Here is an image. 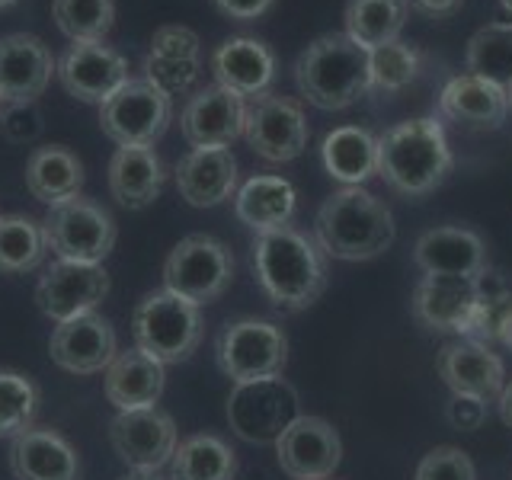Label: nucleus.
<instances>
[{
  "label": "nucleus",
  "mask_w": 512,
  "mask_h": 480,
  "mask_svg": "<svg viewBox=\"0 0 512 480\" xmlns=\"http://www.w3.org/2000/svg\"><path fill=\"white\" fill-rule=\"evenodd\" d=\"M250 260L266 298L282 311H304L327 292L324 250L292 224L256 234Z\"/></svg>",
  "instance_id": "1"
},
{
  "label": "nucleus",
  "mask_w": 512,
  "mask_h": 480,
  "mask_svg": "<svg viewBox=\"0 0 512 480\" xmlns=\"http://www.w3.org/2000/svg\"><path fill=\"white\" fill-rule=\"evenodd\" d=\"M397 224L391 208L365 186H343L317 208L314 240L324 256L346 263L375 260L391 250Z\"/></svg>",
  "instance_id": "2"
},
{
  "label": "nucleus",
  "mask_w": 512,
  "mask_h": 480,
  "mask_svg": "<svg viewBox=\"0 0 512 480\" xmlns=\"http://www.w3.org/2000/svg\"><path fill=\"white\" fill-rule=\"evenodd\" d=\"M452 148L439 119H407L378 135V176L397 196L423 199L452 173Z\"/></svg>",
  "instance_id": "3"
},
{
  "label": "nucleus",
  "mask_w": 512,
  "mask_h": 480,
  "mask_svg": "<svg viewBox=\"0 0 512 480\" xmlns=\"http://www.w3.org/2000/svg\"><path fill=\"white\" fill-rule=\"evenodd\" d=\"M295 84L311 106L343 112L372 93L368 52L346 32L317 36L295 61Z\"/></svg>",
  "instance_id": "4"
},
{
  "label": "nucleus",
  "mask_w": 512,
  "mask_h": 480,
  "mask_svg": "<svg viewBox=\"0 0 512 480\" xmlns=\"http://www.w3.org/2000/svg\"><path fill=\"white\" fill-rule=\"evenodd\" d=\"M132 336L141 352L160 365L186 362L202 343V311L173 292H154L141 298L132 314Z\"/></svg>",
  "instance_id": "5"
},
{
  "label": "nucleus",
  "mask_w": 512,
  "mask_h": 480,
  "mask_svg": "<svg viewBox=\"0 0 512 480\" xmlns=\"http://www.w3.org/2000/svg\"><path fill=\"white\" fill-rule=\"evenodd\" d=\"M234 253L218 237L189 234L176 244L164 263V288L192 304H212L231 288Z\"/></svg>",
  "instance_id": "6"
},
{
  "label": "nucleus",
  "mask_w": 512,
  "mask_h": 480,
  "mask_svg": "<svg viewBox=\"0 0 512 480\" xmlns=\"http://www.w3.org/2000/svg\"><path fill=\"white\" fill-rule=\"evenodd\" d=\"M301 416L295 384L285 378H263L234 384L228 397V423L237 439L250 445H276V439Z\"/></svg>",
  "instance_id": "7"
},
{
  "label": "nucleus",
  "mask_w": 512,
  "mask_h": 480,
  "mask_svg": "<svg viewBox=\"0 0 512 480\" xmlns=\"http://www.w3.org/2000/svg\"><path fill=\"white\" fill-rule=\"evenodd\" d=\"M42 231L48 250L68 263H103L119 237L112 215L84 196L48 208Z\"/></svg>",
  "instance_id": "8"
},
{
  "label": "nucleus",
  "mask_w": 512,
  "mask_h": 480,
  "mask_svg": "<svg viewBox=\"0 0 512 480\" xmlns=\"http://www.w3.org/2000/svg\"><path fill=\"white\" fill-rule=\"evenodd\" d=\"M215 359L221 372L234 384L279 378L288 362L285 330L272 324V320H256V317L234 320V324H228L218 333Z\"/></svg>",
  "instance_id": "9"
},
{
  "label": "nucleus",
  "mask_w": 512,
  "mask_h": 480,
  "mask_svg": "<svg viewBox=\"0 0 512 480\" xmlns=\"http://www.w3.org/2000/svg\"><path fill=\"white\" fill-rule=\"evenodd\" d=\"M173 119V100L151 80H128L100 106V128L119 148H154Z\"/></svg>",
  "instance_id": "10"
},
{
  "label": "nucleus",
  "mask_w": 512,
  "mask_h": 480,
  "mask_svg": "<svg viewBox=\"0 0 512 480\" xmlns=\"http://www.w3.org/2000/svg\"><path fill=\"white\" fill-rule=\"evenodd\" d=\"M244 138L256 157H263L266 164H288L304 154L311 138L304 109L292 96L266 93L260 100L247 106V125Z\"/></svg>",
  "instance_id": "11"
},
{
  "label": "nucleus",
  "mask_w": 512,
  "mask_h": 480,
  "mask_svg": "<svg viewBox=\"0 0 512 480\" xmlns=\"http://www.w3.org/2000/svg\"><path fill=\"white\" fill-rule=\"evenodd\" d=\"M112 452L132 474H157L176 452V423L164 410H128L109 423Z\"/></svg>",
  "instance_id": "12"
},
{
  "label": "nucleus",
  "mask_w": 512,
  "mask_h": 480,
  "mask_svg": "<svg viewBox=\"0 0 512 480\" xmlns=\"http://www.w3.org/2000/svg\"><path fill=\"white\" fill-rule=\"evenodd\" d=\"M61 87L80 103L103 106L109 96H116L128 80V61L106 42H71L61 55L58 71Z\"/></svg>",
  "instance_id": "13"
},
{
  "label": "nucleus",
  "mask_w": 512,
  "mask_h": 480,
  "mask_svg": "<svg viewBox=\"0 0 512 480\" xmlns=\"http://www.w3.org/2000/svg\"><path fill=\"white\" fill-rule=\"evenodd\" d=\"M109 295V272L103 263H68L58 260L45 269V276L36 285L39 311L64 324V320L93 311L96 304Z\"/></svg>",
  "instance_id": "14"
},
{
  "label": "nucleus",
  "mask_w": 512,
  "mask_h": 480,
  "mask_svg": "<svg viewBox=\"0 0 512 480\" xmlns=\"http://www.w3.org/2000/svg\"><path fill=\"white\" fill-rule=\"evenodd\" d=\"M279 468L292 480H327L343 458L340 432L324 416H298L276 439Z\"/></svg>",
  "instance_id": "15"
},
{
  "label": "nucleus",
  "mask_w": 512,
  "mask_h": 480,
  "mask_svg": "<svg viewBox=\"0 0 512 480\" xmlns=\"http://www.w3.org/2000/svg\"><path fill=\"white\" fill-rule=\"evenodd\" d=\"M58 71L52 48L32 32L0 36V100L7 106H32Z\"/></svg>",
  "instance_id": "16"
},
{
  "label": "nucleus",
  "mask_w": 512,
  "mask_h": 480,
  "mask_svg": "<svg viewBox=\"0 0 512 480\" xmlns=\"http://www.w3.org/2000/svg\"><path fill=\"white\" fill-rule=\"evenodd\" d=\"M247 100L234 90L212 84L189 96L180 116V132L192 148H231L244 135Z\"/></svg>",
  "instance_id": "17"
},
{
  "label": "nucleus",
  "mask_w": 512,
  "mask_h": 480,
  "mask_svg": "<svg viewBox=\"0 0 512 480\" xmlns=\"http://www.w3.org/2000/svg\"><path fill=\"white\" fill-rule=\"evenodd\" d=\"M48 352L52 362L71 375H96L106 372L109 362L119 356L116 330L96 311H87L80 317H71L52 330L48 340Z\"/></svg>",
  "instance_id": "18"
},
{
  "label": "nucleus",
  "mask_w": 512,
  "mask_h": 480,
  "mask_svg": "<svg viewBox=\"0 0 512 480\" xmlns=\"http://www.w3.org/2000/svg\"><path fill=\"white\" fill-rule=\"evenodd\" d=\"M477 279V276H474ZM464 276H436L423 272V279L413 288V317L416 324L432 333H471L477 282Z\"/></svg>",
  "instance_id": "19"
},
{
  "label": "nucleus",
  "mask_w": 512,
  "mask_h": 480,
  "mask_svg": "<svg viewBox=\"0 0 512 480\" xmlns=\"http://www.w3.org/2000/svg\"><path fill=\"white\" fill-rule=\"evenodd\" d=\"M439 378L452 394H471L480 400H496L506 384V365L496 352L480 340H458L439 349Z\"/></svg>",
  "instance_id": "20"
},
{
  "label": "nucleus",
  "mask_w": 512,
  "mask_h": 480,
  "mask_svg": "<svg viewBox=\"0 0 512 480\" xmlns=\"http://www.w3.org/2000/svg\"><path fill=\"white\" fill-rule=\"evenodd\" d=\"M215 84L234 90L244 100H260L276 80V55L272 48L253 36L224 39L212 55Z\"/></svg>",
  "instance_id": "21"
},
{
  "label": "nucleus",
  "mask_w": 512,
  "mask_h": 480,
  "mask_svg": "<svg viewBox=\"0 0 512 480\" xmlns=\"http://www.w3.org/2000/svg\"><path fill=\"white\" fill-rule=\"evenodd\" d=\"M413 263L436 276H464L474 279L487 269V244L471 228H429L416 237Z\"/></svg>",
  "instance_id": "22"
},
{
  "label": "nucleus",
  "mask_w": 512,
  "mask_h": 480,
  "mask_svg": "<svg viewBox=\"0 0 512 480\" xmlns=\"http://www.w3.org/2000/svg\"><path fill=\"white\" fill-rule=\"evenodd\" d=\"M10 471L16 480H80V458L61 432L29 426L10 439Z\"/></svg>",
  "instance_id": "23"
},
{
  "label": "nucleus",
  "mask_w": 512,
  "mask_h": 480,
  "mask_svg": "<svg viewBox=\"0 0 512 480\" xmlns=\"http://www.w3.org/2000/svg\"><path fill=\"white\" fill-rule=\"evenodd\" d=\"M176 189L192 208H212L237 196V160L231 148H192L176 164Z\"/></svg>",
  "instance_id": "24"
},
{
  "label": "nucleus",
  "mask_w": 512,
  "mask_h": 480,
  "mask_svg": "<svg viewBox=\"0 0 512 480\" xmlns=\"http://www.w3.org/2000/svg\"><path fill=\"white\" fill-rule=\"evenodd\" d=\"M439 112L464 128H474V132H496V128H503L509 116V100L506 90L490 84V80L474 74H458L442 87Z\"/></svg>",
  "instance_id": "25"
},
{
  "label": "nucleus",
  "mask_w": 512,
  "mask_h": 480,
  "mask_svg": "<svg viewBox=\"0 0 512 480\" xmlns=\"http://www.w3.org/2000/svg\"><path fill=\"white\" fill-rule=\"evenodd\" d=\"M164 384H167L164 365L135 346V349L119 352V356L109 362L103 391L112 407L119 413H128V410L157 407L160 394H164Z\"/></svg>",
  "instance_id": "26"
},
{
  "label": "nucleus",
  "mask_w": 512,
  "mask_h": 480,
  "mask_svg": "<svg viewBox=\"0 0 512 480\" xmlns=\"http://www.w3.org/2000/svg\"><path fill=\"white\" fill-rule=\"evenodd\" d=\"M298 208V189L285 180V176L256 173L237 189L234 196V215L240 224H247L250 231H276L288 228Z\"/></svg>",
  "instance_id": "27"
},
{
  "label": "nucleus",
  "mask_w": 512,
  "mask_h": 480,
  "mask_svg": "<svg viewBox=\"0 0 512 480\" xmlns=\"http://www.w3.org/2000/svg\"><path fill=\"white\" fill-rule=\"evenodd\" d=\"M164 164L154 148H119L109 160V192L122 208L141 212L164 192Z\"/></svg>",
  "instance_id": "28"
},
{
  "label": "nucleus",
  "mask_w": 512,
  "mask_h": 480,
  "mask_svg": "<svg viewBox=\"0 0 512 480\" xmlns=\"http://www.w3.org/2000/svg\"><path fill=\"white\" fill-rule=\"evenodd\" d=\"M26 189L32 199L55 208L80 196L84 189V164L68 148H36L26 160Z\"/></svg>",
  "instance_id": "29"
},
{
  "label": "nucleus",
  "mask_w": 512,
  "mask_h": 480,
  "mask_svg": "<svg viewBox=\"0 0 512 480\" xmlns=\"http://www.w3.org/2000/svg\"><path fill=\"white\" fill-rule=\"evenodd\" d=\"M320 157L333 180H340L343 186H362L368 176L378 173V138L359 125L333 128L324 138Z\"/></svg>",
  "instance_id": "30"
},
{
  "label": "nucleus",
  "mask_w": 512,
  "mask_h": 480,
  "mask_svg": "<svg viewBox=\"0 0 512 480\" xmlns=\"http://www.w3.org/2000/svg\"><path fill=\"white\" fill-rule=\"evenodd\" d=\"M407 0H349L346 4V36L365 52L397 42L407 26Z\"/></svg>",
  "instance_id": "31"
},
{
  "label": "nucleus",
  "mask_w": 512,
  "mask_h": 480,
  "mask_svg": "<svg viewBox=\"0 0 512 480\" xmlns=\"http://www.w3.org/2000/svg\"><path fill=\"white\" fill-rule=\"evenodd\" d=\"M234 471V452L212 432L180 442L170 458V480H231Z\"/></svg>",
  "instance_id": "32"
},
{
  "label": "nucleus",
  "mask_w": 512,
  "mask_h": 480,
  "mask_svg": "<svg viewBox=\"0 0 512 480\" xmlns=\"http://www.w3.org/2000/svg\"><path fill=\"white\" fill-rule=\"evenodd\" d=\"M45 250L42 221L29 215H0V272L23 276V272L39 269Z\"/></svg>",
  "instance_id": "33"
},
{
  "label": "nucleus",
  "mask_w": 512,
  "mask_h": 480,
  "mask_svg": "<svg viewBox=\"0 0 512 480\" xmlns=\"http://www.w3.org/2000/svg\"><path fill=\"white\" fill-rule=\"evenodd\" d=\"M464 64H468V74L506 90L512 84V23L480 26L468 42Z\"/></svg>",
  "instance_id": "34"
},
{
  "label": "nucleus",
  "mask_w": 512,
  "mask_h": 480,
  "mask_svg": "<svg viewBox=\"0 0 512 480\" xmlns=\"http://www.w3.org/2000/svg\"><path fill=\"white\" fill-rule=\"evenodd\" d=\"M52 16L71 42H103L116 23V0H55Z\"/></svg>",
  "instance_id": "35"
},
{
  "label": "nucleus",
  "mask_w": 512,
  "mask_h": 480,
  "mask_svg": "<svg viewBox=\"0 0 512 480\" xmlns=\"http://www.w3.org/2000/svg\"><path fill=\"white\" fill-rule=\"evenodd\" d=\"M368 74H372V90L397 93L410 87L420 74V52L407 42H388L368 52Z\"/></svg>",
  "instance_id": "36"
},
{
  "label": "nucleus",
  "mask_w": 512,
  "mask_h": 480,
  "mask_svg": "<svg viewBox=\"0 0 512 480\" xmlns=\"http://www.w3.org/2000/svg\"><path fill=\"white\" fill-rule=\"evenodd\" d=\"M39 407V388L26 375L0 372V439L20 436L29 429Z\"/></svg>",
  "instance_id": "37"
},
{
  "label": "nucleus",
  "mask_w": 512,
  "mask_h": 480,
  "mask_svg": "<svg viewBox=\"0 0 512 480\" xmlns=\"http://www.w3.org/2000/svg\"><path fill=\"white\" fill-rule=\"evenodd\" d=\"M413 480H477V471L468 452H461L455 445H439L416 464Z\"/></svg>",
  "instance_id": "38"
},
{
  "label": "nucleus",
  "mask_w": 512,
  "mask_h": 480,
  "mask_svg": "<svg viewBox=\"0 0 512 480\" xmlns=\"http://www.w3.org/2000/svg\"><path fill=\"white\" fill-rule=\"evenodd\" d=\"M202 61H176V58H157L148 55L144 58V80H151L157 90H164L170 100L176 93H186L196 84Z\"/></svg>",
  "instance_id": "39"
},
{
  "label": "nucleus",
  "mask_w": 512,
  "mask_h": 480,
  "mask_svg": "<svg viewBox=\"0 0 512 480\" xmlns=\"http://www.w3.org/2000/svg\"><path fill=\"white\" fill-rule=\"evenodd\" d=\"M151 55L176 58V61H202L199 58V36L189 26H180V23L160 26L151 39Z\"/></svg>",
  "instance_id": "40"
},
{
  "label": "nucleus",
  "mask_w": 512,
  "mask_h": 480,
  "mask_svg": "<svg viewBox=\"0 0 512 480\" xmlns=\"http://www.w3.org/2000/svg\"><path fill=\"white\" fill-rule=\"evenodd\" d=\"M445 420L461 432H474L487 420V400L471 397V394H452L445 407Z\"/></svg>",
  "instance_id": "41"
},
{
  "label": "nucleus",
  "mask_w": 512,
  "mask_h": 480,
  "mask_svg": "<svg viewBox=\"0 0 512 480\" xmlns=\"http://www.w3.org/2000/svg\"><path fill=\"white\" fill-rule=\"evenodd\" d=\"M0 128H4L7 138L13 141H32L42 132V119H39V112H32L29 106H7Z\"/></svg>",
  "instance_id": "42"
},
{
  "label": "nucleus",
  "mask_w": 512,
  "mask_h": 480,
  "mask_svg": "<svg viewBox=\"0 0 512 480\" xmlns=\"http://www.w3.org/2000/svg\"><path fill=\"white\" fill-rule=\"evenodd\" d=\"M212 4L218 7V13L228 16V20L250 23V20H260L272 7V0H212Z\"/></svg>",
  "instance_id": "43"
},
{
  "label": "nucleus",
  "mask_w": 512,
  "mask_h": 480,
  "mask_svg": "<svg viewBox=\"0 0 512 480\" xmlns=\"http://www.w3.org/2000/svg\"><path fill=\"white\" fill-rule=\"evenodd\" d=\"M413 10H420L423 16H432V20H442V16H452L464 0H407Z\"/></svg>",
  "instance_id": "44"
},
{
  "label": "nucleus",
  "mask_w": 512,
  "mask_h": 480,
  "mask_svg": "<svg viewBox=\"0 0 512 480\" xmlns=\"http://www.w3.org/2000/svg\"><path fill=\"white\" fill-rule=\"evenodd\" d=\"M496 407H500V420L512 429V378L503 384V394L496 397Z\"/></svg>",
  "instance_id": "45"
},
{
  "label": "nucleus",
  "mask_w": 512,
  "mask_h": 480,
  "mask_svg": "<svg viewBox=\"0 0 512 480\" xmlns=\"http://www.w3.org/2000/svg\"><path fill=\"white\" fill-rule=\"evenodd\" d=\"M500 343L512 349V314L506 317V324H503V330H500Z\"/></svg>",
  "instance_id": "46"
},
{
  "label": "nucleus",
  "mask_w": 512,
  "mask_h": 480,
  "mask_svg": "<svg viewBox=\"0 0 512 480\" xmlns=\"http://www.w3.org/2000/svg\"><path fill=\"white\" fill-rule=\"evenodd\" d=\"M125 480H157V474H128Z\"/></svg>",
  "instance_id": "47"
},
{
  "label": "nucleus",
  "mask_w": 512,
  "mask_h": 480,
  "mask_svg": "<svg viewBox=\"0 0 512 480\" xmlns=\"http://www.w3.org/2000/svg\"><path fill=\"white\" fill-rule=\"evenodd\" d=\"M500 4H503V10H506V13L512 16V0H500Z\"/></svg>",
  "instance_id": "48"
},
{
  "label": "nucleus",
  "mask_w": 512,
  "mask_h": 480,
  "mask_svg": "<svg viewBox=\"0 0 512 480\" xmlns=\"http://www.w3.org/2000/svg\"><path fill=\"white\" fill-rule=\"evenodd\" d=\"M16 0H0V10H7V7H13Z\"/></svg>",
  "instance_id": "49"
},
{
  "label": "nucleus",
  "mask_w": 512,
  "mask_h": 480,
  "mask_svg": "<svg viewBox=\"0 0 512 480\" xmlns=\"http://www.w3.org/2000/svg\"><path fill=\"white\" fill-rule=\"evenodd\" d=\"M506 100H509V112H512V84L506 87Z\"/></svg>",
  "instance_id": "50"
},
{
  "label": "nucleus",
  "mask_w": 512,
  "mask_h": 480,
  "mask_svg": "<svg viewBox=\"0 0 512 480\" xmlns=\"http://www.w3.org/2000/svg\"><path fill=\"white\" fill-rule=\"evenodd\" d=\"M4 112H7V103H4V100H0V119H4Z\"/></svg>",
  "instance_id": "51"
}]
</instances>
